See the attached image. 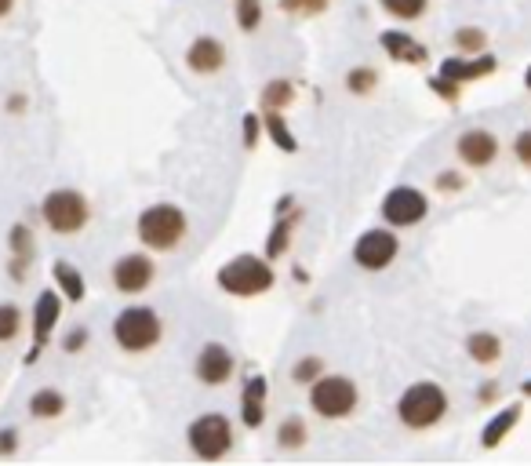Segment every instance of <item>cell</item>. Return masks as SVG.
I'll return each mask as SVG.
<instances>
[{"mask_svg":"<svg viewBox=\"0 0 531 466\" xmlns=\"http://www.w3.org/2000/svg\"><path fill=\"white\" fill-rule=\"evenodd\" d=\"M215 281H219V288L226 295H237V299H251V295H262L273 288V266L270 259H262V255H237V259H230V263L222 266L219 274H215Z\"/></svg>","mask_w":531,"mask_h":466,"instance_id":"cell-1","label":"cell"},{"mask_svg":"<svg viewBox=\"0 0 531 466\" xmlns=\"http://www.w3.org/2000/svg\"><path fill=\"white\" fill-rule=\"evenodd\" d=\"M139 241L153 252H175L186 241V215L175 204H153L139 215Z\"/></svg>","mask_w":531,"mask_h":466,"instance_id":"cell-2","label":"cell"},{"mask_svg":"<svg viewBox=\"0 0 531 466\" xmlns=\"http://www.w3.org/2000/svg\"><path fill=\"white\" fill-rule=\"evenodd\" d=\"M161 332H164L161 314L150 310V306H128V310H121L117 321H113V339H117V346L128 350V354H146V350H153V346L161 343Z\"/></svg>","mask_w":531,"mask_h":466,"instance_id":"cell-3","label":"cell"},{"mask_svg":"<svg viewBox=\"0 0 531 466\" xmlns=\"http://www.w3.org/2000/svg\"><path fill=\"white\" fill-rule=\"evenodd\" d=\"M444 412H448V394L437 383L408 386L401 394V401H397V416L411 430H430V426L441 423Z\"/></svg>","mask_w":531,"mask_h":466,"instance_id":"cell-4","label":"cell"},{"mask_svg":"<svg viewBox=\"0 0 531 466\" xmlns=\"http://www.w3.org/2000/svg\"><path fill=\"white\" fill-rule=\"evenodd\" d=\"M357 386L346 375H321L310 383V408L321 419H346L357 408Z\"/></svg>","mask_w":531,"mask_h":466,"instance_id":"cell-5","label":"cell"},{"mask_svg":"<svg viewBox=\"0 0 531 466\" xmlns=\"http://www.w3.org/2000/svg\"><path fill=\"white\" fill-rule=\"evenodd\" d=\"M41 215L44 223L51 226L55 233L62 237H70V233L84 230L91 219V208H88V197L77 190H51L41 204Z\"/></svg>","mask_w":531,"mask_h":466,"instance_id":"cell-6","label":"cell"},{"mask_svg":"<svg viewBox=\"0 0 531 466\" xmlns=\"http://www.w3.org/2000/svg\"><path fill=\"white\" fill-rule=\"evenodd\" d=\"M186 441H190V452L197 459H222L233 448V426L219 412H208V416L193 419Z\"/></svg>","mask_w":531,"mask_h":466,"instance_id":"cell-7","label":"cell"},{"mask_svg":"<svg viewBox=\"0 0 531 466\" xmlns=\"http://www.w3.org/2000/svg\"><path fill=\"white\" fill-rule=\"evenodd\" d=\"M426 212H430V201L415 186H397L382 197V219L390 226H415L426 219Z\"/></svg>","mask_w":531,"mask_h":466,"instance_id":"cell-8","label":"cell"},{"mask_svg":"<svg viewBox=\"0 0 531 466\" xmlns=\"http://www.w3.org/2000/svg\"><path fill=\"white\" fill-rule=\"evenodd\" d=\"M397 237L390 230H368L361 233V241L353 244V263L361 270H386L397 259Z\"/></svg>","mask_w":531,"mask_h":466,"instance_id":"cell-9","label":"cell"},{"mask_svg":"<svg viewBox=\"0 0 531 466\" xmlns=\"http://www.w3.org/2000/svg\"><path fill=\"white\" fill-rule=\"evenodd\" d=\"M153 274H157V270H153V259L142 252H128L113 263V284H117V292L121 295L146 292L153 284Z\"/></svg>","mask_w":531,"mask_h":466,"instance_id":"cell-10","label":"cell"},{"mask_svg":"<svg viewBox=\"0 0 531 466\" xmlns=\"http://www.w3.org/2000/svg\"><path fill=\"white\" fill-rule=\"evenodd\" d=\"M62 317V295L59 288L55 292H41L37 295V306H33V350L26 354V365H33L37 357H41L44 343L51 339L55 332V321Z\"/></svg>","mask_w":531,"mask_h":466,"instance_id":"cell-11","label":"cell"},{"mask_svg":"<svg viewBox=\"0 0 531 466\" xmlns=\"http://www.w3.org/2000/svg\"><path fill=\"white\" fill-rule=\"evenodd\" d=\"M230 375H233L230 350L222 343L201 346V354H197V379H201L204 386H222V383H230Z\"/></svg>","mask_w":531,"mask_h":466,"instance_id":"cell-12","label":"cell"},{"mask_svg":"<svg viewBox=\"0 0 531 466\" xmlns=\"http://www.w3.org/2000/svg\"><path fill=\"white\" fill-rule=\"evenodd\" d=\"M495 153H499V142L495 135L484 132V128H470V132L459 135V157L470 168H484V164L495 161Z\"/></svg>","mask_w":531,"mask_h":466,"instance_id":"cell-13","label":"cell"},{"mask_svg":"<svg viewBox=\"0 0 531 466\" xmlns=\"http://www.w3.org/2000/svg\"><path fill=\"white\" fill-rule=\"evenodd\" d=\"M186 66H190L193 73H201V77L219 73L222 66H226V48H222V41H215V37H197V41L186 48Z\"/></svg>","mask_w":531,"mask_h":466,"instance_id":"cell-14","label":"cell"},{"mask_svg":"<svg viewBox=\"0 0 531 466\" xmlns=\"http://www.w3.org/2000/svg\"><path fill=\"white\" fill-rule=\"evenodd\" d=\"M266 394H270V386L262 375H251L248 383H244V394H241V419L248 430H259L262 419H266Z\"/></svg>","mask_w":531,"mask_h":466,"instance_id":"cell-15","label":"cell"},{"mask_svg":"<svg viewBox=\"0 0 531 466\" xmlns=\"http://www.w3.org/2000/svg\"><path fill=\"white\" fill-rule=\"evenodd\" d=\"M51 281H55V288L62 292V299H70V303H81L84 295H88V284H84L81 270L73 263H66V259H55V266H51Z\"/></svg>","mask_w":531,"mask_h":466,"instance_id":"cell-16","label":"cell"},{"mask_svg":"<svg viewBox=\"0 0 531 466\" xmlns=\"http://www.w3.org/2000/svg\"><path fill=\"white\" fill-rule=\"evenodd\" d=\"M495 70V59H444L441 62V77H448V81L462 84V81H477V77H488V73Z\"/></svg>","mask_w":531,"mask_h":466,"instance_id":"cell-17","label":"cell"},{"mask_svg":"<svg viewBox=\"0 0 531 466\" xmlns=\"http://www.w3.org/2000/svg\"><path fill=\"white\" fill-rule=\"evenodd\" d=\"M379 44L386 48V55H390V59H397V62H422V59H426V48H422L419 41H411L408 33H401V30L382 33Z\"/></svg>","mask_w":531,"mask_h":466,"instance_id":"cell-18","label":"cell"},{"mask_svg":"<svg viewBox=\"0 0 531 466\" xmlns=\"http://www.w3.org/2000/svg\"><path fill=\"white\" fill-rule=\"evenodd\" d=\"M62 408H66V397H62L55 386H44V390H37V394L30 397L33 419H55V416H62Z\"/></svg>","mask_w":531,"mask_h":466,"instance_id":"cell-19","label":"cell"},{"mask_svg":"<svg viewBox=\"0 0 531 466\" xmlns=\"http://www.w3.org/2000/svg\"><path fill=\"white\" fill-rule=\"evenodd\" d=\"M517 419H521V408H517V405L502 408L499 416H495L488 426H484V434H481V437H484V448H495V445H499L502 437H506V434L513 430V426H517Z\"/></svg>","mask_w":531,"mask_h":466,"instance_id":"cell-20","label":"cell"},{"mask_svg":"<svg viewBox=\"0 0 531 466\" xmlns=\"http://www.w3.org/2000/svg\"><path fill=\"white\" fill-rule=\"evenodd\" d=\"M266 132H270V139L281 146L284 153H295L299 150V142H295V132L288 128V121L281 117V110H266Z\"/></svg>","mask_w":531,"mask_h":466,"instance_id":"cell-21","label":"cell"},{"mask_svg":"<svg viewBox=\"0 0 531 466\" xmlns=\"http://www.w3.org/2000/svg\"><path fill=\"white\" fill-rule=\"evenodd\" d=\"M466 350H470V357L473 361H481V365H491L495 357H499V339L491 332H473L470 339H466Z\"/></svg>","mask_w":531,"mask_h":466,"instance_id":"cell-22","label":"cell"},{"mask_svg":"<svg viewBox=\"0 0 531 466\" xmlns=\"http://www.w3.org/2000/svg\"><path fill=\"white\" fill-rule=\"evenodd\" d=\"M22 332V310L15 303H0V343L19 339Z\"/></svg>","mask_w":531,"mask_h":466,"instance_id":"cell-23","label":"cell"},{"mask_svg":"<svg viewBox=\"0 0 531 466\" xmlns=\"http://www.w3.org/2000/svg\"><path fill=\"white\" fill-rule=\"evenodd\" d=\"M277 441H281V448H302L306 445V423L299 416H288L277 430Z\"/></svg>","mask_w":531,"mask_h":466,"instance_id":"cell-24","label":"cell"},{"mask_svg":"<svg viewBox=\"0 0 531 466\" xmlns=\"http://www.w3.org/2000/svg\"><path fill=\"white\" fill-rule=\"evenodd\" d=\"M379 4L390 11L393 19L411 22V19H419L422 11H426V4H430V0H379Z\"/></svg>","mask_w":531,"mask_h":466,"instance_id":"cell-25","label":"cell"},{"mask_svg":"<svg viewBox=\"0 0 531 466\" xmlns=\"http://www.w3.org/2000/svg\"><path fill=\"white\" fill-rule=\"evenodd\" d=\"M291 99H295V92H291L288 81H270L262 88V106H266V110H281Z\"/></svg>","mask_w":531,"mask_h":466,"instance_id":"cell-26","label":"cell"},{"mask_svg":"<svg viewBox=\"0 0 531 466\" xmlns=\"http://www.w3.org/2000/svg\"><path fill=\"white\" fill-rule=\"evenodd\" d=\"M237 22H241V30H259L262 22V4L259 0H237Z\"/></svg>","mask_w":531,"mask_h":466,"instance_id":"cell-27","label":"cell"},{"mask_svg":"<svg viewBox=\"0 0 531 466\" xmlns=\"http://www.w3.org/2000/svg\"><path fill=\"white\" fill-rule=\"evenodd\" d=\"M321 372H324L321 357H302L299 365H295V372H291V379H295V383H302V386H310L313 379H321Z\"/></svg>","mask_w":531,"mask_h":466,"instance_id":"cell-28","label":"cell"},{"mask_svg":"<svg viewBox=\"0 0 531 466\" xmlns=\"http://www.w3.org/2000/svg\"><path fill=\"white\" fill-rule=\"evenodd\" d=\"M331 0H281V11L288 15H321Z\"/></svg>","mask_w":531,"mask_h":466,"instance_id":"cell-29","label":"cell"},{"mask_svg":"<svg viewBox=\"0 0 531 466\" xmlns=\"http://www.w3.org/2000/svg\"><path fill=\"white\" fill-rule=\"evenodd\" d=\"M375 84H379V77H375V70H350V77H346V88H350L353 95L371 92Z\"/></svg>","mask_w":531,"mask_h":466,"instance_id":"cell-30","label":"cell"},{"mask_svg":"<svg viewBox=\"0 0 531 466\" xmlns=\"http://www.w3.org/2000/svg\"><path fill=\"white\" fill-rule=\"evenodd\" d=\"M288 241H291L288 223H277V226H273V237H270V244H266V259H277V255H284Z\"/></svg>","mask_w":531,"mask_h":466,"instance_id":"cell-31","label":"cell"},{"mask_svg":"<svg viewBox=\"0 0 531 466\" xmlns=\"http://www.w3.org/2000/svg\"><path fill=\"white\" fill-rule=\"evenodd\" d=\"M11 248H15V259H30L33 244H30V230L26 226H11Z\"/></svg>","mask_w":531,"mask_h":466,"instance_id":"cell-32","label":"cell"},{"mask_svg":"<svg viewBox=\"0 0 531 466\" xmlns=\"http://www.w3.org/2000/svg\"><path fill=\"white\" fill-rule=\"evenodd\" d=\"M455 41H459L462 51H477V48H484V33L473 30V26H466V30L455 33Z\"/></svg>","mask_w":531,"mask_h":466,"instance_id":"cell-33","label":"cell"},{"mask_svg":"<svg viewBox=\"0 0 531 466\" xmlns=\"http://www.w3.org/2000/svg\"><path fill=\"white\" fill-rule=\"evenodd\" d=\"M255 142H259V117L244 113V146H255Z\"/></svg>","mask_w":531,"mask_h":466,"instance_id":"cell-34","label":"cell"},{"mask_svg":"<svg viewBox=\"0 0 531 466\" xmlns=\"http://www.w3.org/2000/svg\"><path fill=\"white\" fill-rule=\"evenodd\" d=\"M513 150H517L521 164H528V168H531V132H521V135H517V142H513Z\"/></svg>","mask_w":531,"mask_h":466,"instance_id":"cell-35","label":"cell"},{"mask_svg":"<svg viewBox=\"0 0 531 466\" xmlns=\"http://www.w3.org/2000/svg\"><path fill=\"white\" fill-rule=\"evenodd\" d=\"M84 343H88V332H84V328H73V332L66 335V343H62V346H66L70 354H77V350H81Z\"/></svg>","mask_w":531,"mask_h":466,"instance_id":"cell-36","label":"cell"},{"mask_svg":"<svg viewBox=\"0 0 531 466\" xmlns=\"http://www.w3.org/2000/svg\"><path fill=\"white\" fill-rule=\"evenodd\" d=\"M15 445H19V434H15V430H4V434H0V452H15Z\"/></svg>","mask_w":531,"mask_h":466,"instance_id":"cell-37","label":"cell"},{"mask_svg":"<svg viewBox=\"0 0 531 466\" xmlns=\"http://www.w3.org/2000/svg\"><path fill=\"white\" fill-rule=\"evenodd\" d=\"M11 8H15V0H0V19H4V15H11Z\"/></svg>","mask_w":531,"mask_h":466,"instance_id":"cell-38","label":"cell"},{"mask_svg":"<svg viewBox=\"0 0 531 466\" xmlns=\"http://www.w3.org/2000/svg\"><path fill=\"white\" fill-rule=\"evenodd\" d=\"M521 390H524V394H528V397H531V379H528V383H524V386H521Z\"/></svg>","mask_w":531,"mask_h":466,"instance_id":"cell-39","label":"cell"},{"mask_svg":"<svg viewBox=\"0 0 531 466\" xmlns=\"http://www.w3.org/2000/svg\"><path fill=\"white\" fill-rule=\"evenodd\" d=\"M528 88H531V70H528Z\"/></svg>","mask_w":531,"mask_h":466,"instance_id":"cell-40","label":"cell"}]
</instances>
